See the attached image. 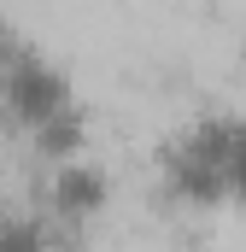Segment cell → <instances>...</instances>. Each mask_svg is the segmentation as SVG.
Segmentation results:
<instances>
[{
	"mask_svg": "<svg viewBox=\"0 0 246 252\" xmlns=\"http://www.w3.org/2000/svg\"><path fill=\"white\" fill-rule=\"evenodd\" d=\"M153 182L182 211H246V106L193 112L158 141Z\"/></svg>",
	"mask_w": 246,
	"mask_h": 252,
	"instance_id": "7a4b0ae2",
	"label": "cell"
},
{
	"mask_svg": "<svg viewBox=\"0 0 246 252\" xmlns=\"http://www.w3.org/2000/svg\"><path fill=\"white\" fill-rule=\"evenodd\" d=\"M12 217H18V205H12V193H6V182H0V229H6Z\"/></svg>",
	"mask_w": 246,
	"mask_h": 252,
	"instance_id": "5b68a950",
	"label": "cell"
},
{
	"mask_svg": "<svg viewBox=\"0 0 246 252\" xmlns=\"http://www.w3.org/2000/svg\"><path fill=\"white\" fill-rule=\"evenodd\" d=\"M0 129L18 135L35 158H59L88 141V106L76 76L12 18H0Z\"/></svg>",
	"mask_w": 246,
	"mask_h": 252,
	"instance_id": "6da1fadb",
	"label": "cell"
},
{
	"mask_svg": "<svg viewBox=\"0 0 246 252\" xmlns=\"http://www.w3.org/2000/svg\"><path fill=\"white\" fill-rule=\"evenodd\" d=\"M0 252H59V235H53L35 211H18V217L0 229Z\"/></svg>",
	"mask_w": 246,
	"mask_h": 252,
	"instance_id": "277c9868",
	"label": "cell"
},
{
	"mask_svg": "<svg viewBox=\"0 0 246 252\" xmlns=\"http://www.w3.org/2000/svg\"><path fill=\"white\" fill-rule=\"evenodd\" d=\"M112 205V176L100 158H88V147L41 158V182H35V217L53 235H82L88 223H100Z\"/></svg>",
	"mask_w": 246,
	"mask_h": 252,
	"instance_id": "3957f363",
	"label": "cell"
}]
</instances>
